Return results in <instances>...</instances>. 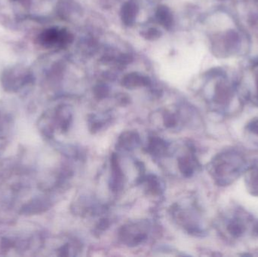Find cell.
Returning <instances> with one entry per match:
<instances>
[{"mask_svg": "<svg viewBox=\"0 0 258 257\" xmlns=\"http://www.w3.org/2000/svg\"><path fill=\"white\" fill-rule=\"evenodd\" d=\"M239 96L242 101L258 107V57L251 60L237 78Z\"/></svg>", "mask_w": 258, "mask_h": 257, "instance_id": "cell-4", "label": "cell"}, {"mask_svg": "<svg viewBox=\"0 0 258 257\" xmlns=\"http://www.w3.org/2000/svg\"><path fill=\"white\" fill-rule=\"evenodd\" d=\"M253 220L249 215L244 214L241 211H235V214H232L231 217L226 218V232L234 239H238L243 236L247 231L250 223H252Z\"/></svg>", "mask_w": 258, "mask_h": 257, "instance_id": "cell-5", "label": "cell"}, {"mask_svg": "<svg viewBox=\"0 0 258 257\" xmlns=\"http://www.w3.org/2000/svg\"><path fill=\"white\" fill-rule=\"evenodd\" d=\"M215 19L217 24L210 37L213 54L222 59L248 54L251 49V39L236 15L227 9L218 11Z\"/></svg>", "mask_w": 258, "mask_h": 257, "instance_id": "cell-1", "label": "cell"}, {"mask_svg": "<svg viewBox=\"0 0 258 257\" xmlns=\"http://www.w3.org/2000/svg\"><path fill=\"white\" fill-rule=\"evenodd\" d=\"M248 162L240 152L227 150L215 157L211 164L212 177L220 186H229L245 173Z\"/></svg>", "mask_w": 258, "mask_h": 257, "instance_id": "cell-3", "label": "cell"}, {"mask_svg": "<svg viewBox=\"0 0 258 257\" xmlns=\"http://www.w3.org/2000/svg\"><path fill=\"white\" fill-rule=\"evenodd\" d=\"M166 146H165V142L162 141L161 140H153L152 143H150V149L152 152L155 154L161 153L165 150Z\"/></svg>", "mask_w": 258, "mask_h": 257, "instance_id": "cell-10", "label": "cell"}, {"mask_svg": "<svg viewBox=\"0 0 258 257\" xmlns=\"http://www.w3.org/2000/svg\"><path fill=\"white\" fill-rule=\"evenodd\" d=\"M179 166H180L182 173L186 176H190L194 174V170H195V162L190 157L182 158L179 161Z\"/></svg>", "mask_w": 258, "mask_h": 257, "instance_id": "cell-8", "label": "cell"}, {"mask_svg": "<svg viewBox=\"0 0 258 257\" xmlns=\"http://www.w3.org/2000/svg\"><path fill=\"white\" fill-rule=\"evenodd\" d=\"M245 175L247 190L252 196H258V164L248 167Z\"/></svg>", "mask_w": 258, "mask_h": 257, "instance_id": "cell-6", "label": "cell"}, {"mask_svg": "<svg viewBox=\"0 0 258 257\" xmlns=\"http://www.w3.org/2000/svg\"><path fill=\"white\" fill-rule=\"evenodd\" d=\"M246 131L251 137L258 143V118L254 119L247 125Z\"/></svg>", "mask_w": 258, "mask_h": 257, "instance_id": "cell-9", "label": "cell"}, {"mask_svg": "<svg viewBox=\"0 0 258 257\" xmlns=\"http://www.w3.org/2000/svg\"><path fill=\"white\" fill-rule=\"evenodd\" d=\"M136 14V8L131 4L127 5L123 11L124 19L127 20L128 23L133 20Z\"/></svg>", "mask_w": 258, "mask_h": 257, "instance_id": "cell-11", "label": "cell"}, {"mask_svg": "<svg viewBox=\"0 0 258 257\" xmlns=\"http://www.w3.org/2000/svg\"><path fill=\"white\" fill-rule=\"evenodd\" d=\"M139 143V136L135 132L125 133L119 140V144L125 149L136 146Z\"/></svg>", "mask_w": 258, "mask_h": 257, "instance_id": "cell-7", "label": "cell"}, {"mask_svg": "<svg viewBox=\"0 0 258 257\" xmlns=\"http://www.w3.org/2000/svg\"><path fill=\"white\" fill-rule=\"evenodd\" d=\"M209 84L210 101L221 113L227 114L236 99L242 101L239 96L237 79L232 78L225 69H217L211 72Z\"/></svg>", "mask_w": 258, "mask_h": 257, "instance_id": "cell-2", "label": "cell"}]
</instances>
